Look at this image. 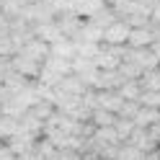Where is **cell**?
Masks as SVG:
<instances>
[{
  "label": "cell",
  "mask_w": 160,
  "mask_h": 160,
  "mask_svg": "<svg viewBox=\"0 0 160 160\" xmlns=\"http://www.w3.org/2000/svg\"><path fill=\"white\" fill-rule=\"evenodd\" d=\"M137 101L142 106H150V108H160V91H142Z\"/></svg>",
  "instance_id": "18"
},
{
  "label": "cell",
  "mask_w": 160,
  "mask_h": 160,
  "mask_svg": "<svg viewBox=\"0 0 160 160\" xmlns=\"http://www.w3.org/2000/svg\"><path fill=\"white\" fill-rule=\"evenodd\" d=\"M137 80L142 85V91H160V65L152 67V70H145Z\"/></svg>",
  "instance_id": "13"
},
{
  "label": "cell",
  "mask_w": 160,
  "mask_h": 160,
  "mask_svg": "<svg viewBox=\"0 0 160 160\" xmlns=\"http://www.w3.org/2000/svg\"><path fill=\"white\" fill-rule=\"evenodd\" d=\"M137 108H139V101H124L122 108H119V114L116 116H124V119H132L137 114Z\"/></svg>",
  "instance_id": "19"
},
{
  "label": "cell",
  "mask_w": 160,
  "mask_h": 160,
  "mask_svg": "<svg viewBox=\"0 0 160 160\" xmlns=\"http://www.w3.org/2000/svg\"><path fill=\"white\" fill-rule=\"evenodd\" d=\"M158 39L155 34V28L152 26H134V28H129V36H127V47H134V49H142V47H150Z\"/></svg>",
  "instance_id": "6"
},
{
  "label": "cell",
  "mask_w": 160,
  "mask_h": 160,
  "mask_svg": "<svg viewBox=\"0 0 160 160\" xmlns=\"http://www.w3.org/2000/svg\"><path fill=\"white\" fill-rule=\"evenodd\" d=\"M72 42H93V44H101L103 42V28L85 18V23H83V28H80L78 39H72Z\"/></svg>",
  "instance_id": "11"
},
{
  "label": "cell",
  "mask_w": 160,
  "mask_h": 160,
  "mask_svg": "<svg viewBox=\"0 0 160 160\" xmlns=\"http://www.w3.org/2000/svg\"><path fill=\"white\" fill-rule=\"evenodd\" d=\"M93 91H96V88H93ZM96 103H98L96 108H108V111L119 114L124 98L119 96V91H96Z\"/></svg>",
  "instance_id": "9"
},
{
  "label": "cell",
  "mask_w": 160,
  "mask_h": 160,
  "mask_svg": "<svg viewBox=\"0 0 160 160\" xmlns=\"http://www.w3.org/2000/svg\"><path fill=\"white\" fill-rule=\"evenodd\" d=\"M16 3H21V5H31V3H36V0H16Z\"/></svg>",
  "instance_id": "22"
},
{
  "label": "cell",
  "mask_w": 160,
  "mask_h": 160,
  "mask_svg": "<svg viewBox=\"0 0 160 160\" xmlns=\"http://www.w3.org/2000/svg\"><path fill=\"white\" fill-rule=\"evenodd\" d=\"M16 52H21V54H26V57H31V59H36V62H44L47 54H49V44L42 42L39 36H34V39H28V42H26L21 49H16Z\"/></svg>",
  "instance_id": "7"
},
{
  "label": "cell",
  "mask_w": 160,
  "mask_h": 160,
  "mask_svg": "<svg viewBox=\"0 0 160 160\" xmlns=\"http://www.w3.org/2000/svg\"><path fill=\"white\" fill-rule=\"evenodd\" d=\"M127 47V44H124ZM124 47H116V44H106L101 42L98 44V52L93 57V62L98 70H114L122 65V59H124Z\"/></svg>",
  "instance_id": "1"
},
{
  "label": "cell",
  "mask_w": 160,
  "mask_h": 160,
  "mask_svg": "<svg viewBox=\"0 0 160 160\" xmlns=\"http://www.w3.org/2000/svg\"><path fill=\"white\" fill-rule=\"evenodd\" d=\"M139 152H142V150H137L134 145L122 142L119 150H116V160H139Z\"/></svg>",
  "instance_id": "17"
},
{
  "label": "cell",
  "mask_w": 160,
  "mask_h": 160,
  "mask_svg": "<svg viewBox=\"0 0 160 160\" xmlns=\"http://www.w3.org/2000/svg\"><path fill=\"white\" fill-rule=\"evenodd\" d=\"M54 18H57V26H59V31H62V36H67V39H78L80 28L85 23V18L78 16L75 11H65V13H59Z\"/></svg>",
  "instance_id": "3"
},
{
  "label": "cell",
  "mask_w": 160,
  "mask_h": 160,
  "mask_svg": "<svg viewBox=\"0 0 160 160\" xmlns=\"http://www.w3.org/2000/svg\"><path fill=\"white\" fill-rule=\"evenodd\" d=\"M106 5H111V8H122V5H127L129 0H103Z\"/></svg>",
  "instance_id": "21"
},
{
  "label": "cell",
  "mask_w": 160,
  "mask_h": 160,
  "mask_svg": "<svg viewBox=\"0 0 160 160\" xmlns=\"http://www.w3.org/2000/svg\"><path fill=\"white\" fill-rule=\"evenodd\" d=\"M0 160H18V155H16L13 150L3 142V145H0Z\"/></svg>",
  "instance_id": "20"
},
{
  "label": "cell",
  "mask_w": 160,
  "mask_h": 160,
  "mask_svg": "<svg viewBox=\"0 0 160 160\" xmlns=\"http://www.w3.org/2000/svg\"><path fill=\"white\" fill-rule=\"evenodd\" d=\"M129 26L124 18H116L114 23H108L106 28H103V42L106 44H116V47H124L127 44V36H129Z\"/></svg>",
  "instance_id": "5"
},
{
  "label": "cell",
  "mask_w": 160,
  "mask_h": 160,
  "mask_svg": "<svg viewBox=\"0 0 160 160\" xmlns=\"http://www.w3.org/2000/svg\"><path fill=\"white\" fill-rule=\"evenodd\" d=\"M54 91H59V93H67V96H83L85 91H88V85L80 80L75 72H70V75H65L59 83L54 85Z\"/></svg>",
  "instance_id": "8"
},
{
  "label": "cell",
  "mask_w": 160,
  "mask_h": 160,
  "mask_svg": "<svg viewBox=\"0 0 160 160\" xmlns=\"http://www.w3.org/2000/svg\"><path fill=\"white\" fill-rule=\"evenodd\" d=\"M91 122H93V127H111L116 122V114L108 111V108H93Z\"/></svg>",
  "instance_id": "14"
},
{
  "label": "cell",
  "mask_w": 160,
  "mask_h": 160,
  "mask_svg": "<svg viewBox=\"0 0 160 160\" xmlns=\"http://www.w3.org/2000/svg\"><path fill=\"white\" fill-rule=\"evenodd\" d=\"M103 5H106L103 0H72V11H75L78 16H83V18L96 16Z\"/></svg>",
  "instance_id": "12"
},
{
  "label": "cell",
  "mask_w": 160,
  "mask_h": 160,
  "mask_svg": "<svg viewBox=\"0 0 160 160\" xmlns=\"http://www.w3.org/2000/svg\"><path fill=\"white\" fill-rule=\"evenodd\" d=\"M139 93H142V85H139V80H124V85L119 88V96H122L124 101H137Z\"/></svg>",
  "instance_id": "15"
},
{
  "label": "cell",
  "mask_w": 160,
  "mask_h": 160,
  "mask_svg": "<svg viewBox=\"0 0 160 160\" xmlns=\"http://www.w3.org/2000/svg\"><path fill=\"white\" fill-rule=\"evenodd\" d=\"M124 75H122V70L114 67V70H98L96 78H93V83L91 88H96V91H119V88L124 85Z\"/></svg>",
  "instance_id": "2"
},
{
  "label": "cell",
  "mask_w": 160,
  "mask_h": 160,
  "mask_svg": "<svg viewBox=\"0 0 160 160\" xmlns=\"http://www.w3.org/2000/svg\"><path fill=\"white\" fill-rule=\"evenodd\" d=\"M114 129H116V134H119V139H124L132 134V129H134V122L132 119H124V116H116V122H114Z\"/></svg>",
  "instance_id": "16"
},
{
  "label": "cell",
  "mask_w": 160,
  "mask_h": 160,
  "mask_svg": "<svg viewBox=\"0 0 160 160\" xmlns=\"http://www.w3.org/2000/svg\"><path fill=\"white\" fill-rule=\"evenodd\" d=\"M36 142H39V134H31V132H16V134H11L5 139V145L11 147L18 158L26 155V152H31V150L36 147Z\"/></svg>",
  "instance_id": "4"
},
{
  "label": "cell",
  "mask_w": 160,
  "mask_h": 160,
  "mask_svg": "<svg viewBox=\"0 0 160 160\" xmlns=\"http://www.w3.org/2000/svg\"><path fill=\"white\" fill-rule=\"evenodd\" d=\"M134 127H152L155 122H160V108H150V106H142L139 103L137 114L132 116Z\"/></svg>",
  "instance_id": "10"
}]
</instances>
